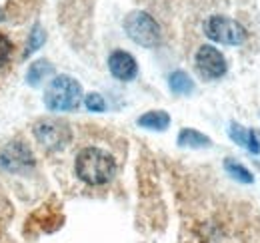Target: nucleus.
Returning <instances> with one entry per match:
<instances>
[{
	"label": "nucleus",
	"mask_w": 260,
	"mask_h": 243,
	"mask_svg": "<svg viewBox=\"0 0 260 243\" xmlns=\"http://www.w3.org/2000/svg\"><path fill=\"white\" fill-rule=\"evenodd\" d=\"M76 178L86 185H104L116 174V161L108 152L100 148H84L74 161Z\"/></svg>",
	"instance_id": "obj_1"
},
{
	"label": "nucleus",
	"mask_w": 260,
	"mask_h": 243,
	"mask_svg": "<svg viewBox=\"0 0 260 243\" xmlns=\"http://www.w3.org/2000/svg\"><path fill=\"white\" fill-rule=\"evenodd\" d=\"M82 86L72 76H54L44 90V106L50 112H74L82 102Z\"/></svg>",
	"instance_id": "obj_2"
},
{
	"label": "nucleus",
	"mask_w": 260,
	"mask_h": 243,
	"mask_svg": "<svg viewBox=\"0 0 260 243\" xmlns=\"http://www.w3.org/2000/svg\"><path fill=\"white\" fill-rule=\"evenodd\" d=\"M124 32L130 40L142 48H156L162 42L160 24L144 10H134L124 18Z\"/></svg>",
	"instance_id": "obj_3"
},
{
	"label": "nucleus",
	"mask_w": 260,
	"mask_h": 243,
	"mask_svg": "<svg viewBox=\"0 0 260 243\" xmlns=\"http://www.w3.org/2000/svg\"><path fill=\"white\" fill-rule=\"evenodd\" d=\"M204 34L212 42H218V44H224V46H240L248 38L246 28L238 20L228 18L224 14L208 16L206 22H204Z\"/></svg>",
	"instance_id": "obj_4"
},
{
	"label": "nucleus",
	"mask_w": 260,
	"mask_h": 243,
	"mask_svg": "<svg viewBox=\"0 0 260 243\" xmlns=\"http://www.w3.org/2000/svg\"><path fill=\"white\" fill-rule=\"evenodd\" d=\"M34 138L38 140V144L48 150V152H58L64 150L72 140V130L70 126L62 120H52V118H44V120L34 124Z\"/></svg>",
	"instance_id": "obj_5"
},
{
	"label": "nucleus",
	"mask_w": 260,
	"mask_h": 243,
	"mask_svg": "<svg viewBox=\"0 0 260 243\" xmlns=\"http://www.w3.org/2000/svg\"><path fill=\"white\" fill-rule=\"evenodd\" d=\"M194 64L198 74L204 80H220L228 70L224 54L212 44H202L194 54Z\"/></svg>",
	"instance_id": "obj_6"
},
{
	"label": "nucleus",
	"mask_w": 260,
	"mask_h": 243,
	"mask_svg": "<svg viewBox=\"0 0 260 243\" xmlns=\"http://www.w3.org/2000/svg\"><path fill=\"white\" fill-rule=\"evenodd\" d=\"M36 166L32 150L24 142H12L0 152V170L8 174H24Z\"/></svg>",
	"instance_id": "obj_7"
},
{
	"label": "nucleus",
	"mask_w": 260,
	"mask_h": 243,
	"mask_svg": "<svg viewBox=\"0 0 260 243\" xmlns=\"http://www.w3.org/2000/svg\"><path fill=\"white\" fill-rule=\"evenodd\" d=\"M108 70L120 82H132L138 76L136 58L130 52H126V50H114L108 56Z\"/></svg>",
	"instance_id": "obj_8"
},
{
	"label": "nucleus",
	"mask_w": 260,
	"mask_h": 243,
	"mask_svg": "<svg viewBox=\"0 0 260 243\" xmlns=\"http://www.w3.org/2000/svg\"><path fill=\"white\" fill-rule=\"evenodd\" d=\"M178 146L180 148H192V150H202V148H210L212 140L208 136H204L202 132L192 130V128H184L178 134Z\"/></svg>",
	"instance_id": "obj_9"
},
{
	"label": "nucleus",
	"mask_w": 260,
	"mask_h": 243,
	"mask_svg": "<svg viewBox=\"0 0 260 243\" xmlns=\"http://www.w3.org/2000/svg\"><path fill=\"white\" fill-rule=\"evenodd\" d=\"M136 124L144 130H152V132H164L170 126V116L164 110H150L146 114H142Z\"/></svg>",
	"instance_id": "obj_10"
},
{
	"label": "nucleus",
	"mask_w": 260,
	"mask_h": 243,
	"mask_svg": "<svg viewBox=\"0 0 260 243\" xmlns=\"http://www.w3.org/2000/svg\"><path fill=\"white\" fill-rule=\"evenodd\" d=\"M168 88L176 96H190L194 92V80L184 70H174L168 76Z\"/></svg>",
	"instance_id": "obj_11"
},
{
	"label": "nucleus",
	"mask_w": 260,
	"mask_h": 243,
	"mask_svg": "<svg viewBox=\"0 0 260 243\" xmlns=\"http://www.w3.org/2000/svg\"><path fill=\"white\" fill-rule=\"evenodd\" d=\"M54 74V66L50 64L48 60H36L32 62L30 66H28V70H26V84L28 86H38V84H42L48 76H52Z\"/></svg>",
	"instance_id": "obj_12"
},
{
	"label": "nucleus",
	"mask_w": 260,
	"mask_h": 243,
	"mask_svg": "<svg viewBox=\"0 0 260 243\" xmlns=\"http://www.w3.org/2000/svg\"><path fill=\"white\" fill-rule=\"evenodd\" d=\"M224 170H226V174L232 178V180H236V182L240 183H254V176H252V172L246 168V166H242L240 161H236V159H232V157H226L224 159Z\"/></svg>",
	"instance_id": "obj_13"
},
{
	"label": "nucleus",
	"mask_w": 260,
	"mask_h": 243,
	"mask_svg": "<svg viewBox=\"0 0 260 243\" xmlns=\"http://www.w3.org/2000/svg\"><path fill=\"white\" fill-rule=\"evenodd\" d=\"M250 130H252V128H244V126H240L238 122H230V126H228V138H230L234 144H238V146H242V148L246 150L248 138H250Z\"/></svg>",
	"instance_id": "obj_14"
},
{
	"label": "nucleus",
	"mask_w": 260,
	"mask_h": 243,
	"mask_svg": "<svg viewBox=\"0 0 260 243\" xmlns=\"http://www.w3.org/2000/svg\"><path fill=\"white\" fill-rule=\"evenodd\" d=\"M46 42V32L40 24H34L32 32L28 36V42H26V50H24V56H30L34 54L38 48H42V44Z\"/></svg>",
	"instance_id": "obj_15"
},
{
	"label": "nucleus",
	"mask_w": 260,
	"mask_h": 243,
	"mask_svg": "<svg viewBox=\"0 0 260 243\" xmlns=\"http://www.w3.org/2000/svg\"><path fill=\"white\" fill-rule=\"evenodd\" d=\"M84 106H86L88 112H94V114H100V112L106 110V102L98 92H90V94L84 96Z\"/></svg>",
	"instance_id": "obj_16"
},
{
	"label": "nucleus",
	"mask_w": 260,
	"mask_h": 243,
	"mask_svg": "<svg viewBox=\"0 0 260 243\" xmlns=\"http://www.w3.org/2000/svg\"><path fill=\"white\" fill-rule=\"evenodd\" d=\"M12 50H14V46H12L10 38H6L4 34H0V68H2L6 62L10 60Z\"/></svg>",
	"instance_id": "obj_17"
}]
</instances>
